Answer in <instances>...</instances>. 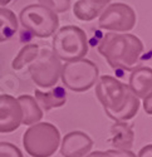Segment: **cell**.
Masks as SVG:
<instances>
[{
    "label": "cell",
    "mask_w": 152,
    "mask_h": 157,
    "mask_svg": "<svg viewBox=\"0 0 152 157\" xmlns=\"http://www.w3.org/2000/svg\"><path fill=\"white\" fill-rule=\"evenodd\" d=\"M39 54V45L38 44H27L24 45L20 52L17 54L11 63V67L14 71H20L23 69L27 64H30Z\"/></svg>",
    "instance_id": "17"
},
{
    "label": "cell",
    "mask_w": 152,
    "mask_h": 157,
    "mask_svg": "<svg viewBox=\"0 0 152 157\" xmlns=\"http://www.w3.org/2000/svg\"><path fill=\"white\" fill-rule=\"evenodd\" d=\"M11 2V0H0V5H6Z\"/></svg>",
    "instance_id": "23"
},
{
    "label": "cell",
    "mask_w": 152,
    "mask_h": 157,
    "mask_svg": "<svg viewBox=\"0 0 152 157\" xmlns=\"http://www.w3.org/2000/svg\"><path fill=\"white\" fill-rule=\"evenodd\" d=\"M34 94L39 107H42L44 111L63 107L67 102V92L62 86L52 87L49 92H42L39 89H35Z\"/></svg>",
    "instance_id": "14"
},
{
    "label": "cell",
    "mask_w": 152,
    "mask_h": 157,
    "mask_svg": "<svg viewBox=\"0 0 152 157\" xmlns=\"http://www.w3.org/2000/svg\"><path fill=\"white\" fill-rule=\"evenodd\" d=\"M19 27L17 15L10 9L0 8V43L9 40L15 35Z\"/></svg>",
    "instance_id": "16"
},
{
    "label": "cell",
    "mask_w": 152,
    "mask_h": 157,
    "mask_svg": "<svg viewBox=\"0 0 152 157\" xmlns=\"http://www.w3.org/2000/svg\"><path fill=\"white\" fill-rule=\"evenodd\" d=\"M23 111L19 101L10 94H0V133H10L21 124Z\"/></svg>",
    "instance_id": "9"
},
{
    "label": "cell",
    "mask_w": 152,
    "mask_h": 157,
    "mask_svg": "<svg viewBox=\"0 0 152 157\" xmlns=\"http://www.w3.org/2000/svg\"><path fill=\"white\" fill-rule=\"evenodd\" d=\"M143 99V103H142V106H143V109L147 114H151L152 116V92L148 93Z\"/></svg>",
    "instance_id": "21"
},
{
    "label": "cell",
    "mask_w": 152,
    "mask_h": 157,
    "mask_svg": "<svg viewBox=\"0 0 152 157\" xmlns=\"http://www.w3.org/2000/svg\"><path fill=\"white\" fill-rule=\"evenodd\" d=\"M109 3L111 0H78L73 6L74 17L82 21L94 20Z\"/></svg>",
    "instance_id": "12"
},
{
    "label": "cell",
    "mask_w": 152,
    "mask_h": 157,
    "mask_svg": "<svg viewBox=\"0 0 152 157\" xmlns=\"http://www.w3.org/2000/svg\"><path fill=\"white\" fill-rule=\"evenodd\" d=\"M128 87L132 90V93L138 98H145L148 93L152 92V68H135L130 75Z\"/></svg>",
    "instance_id": "11"
},
{
    "label": "cell",
    "mask_w": 152,
    "mask_h": 157,
    "mask_svg": "<svg viewBox=\"0 0 152 157\" xmlns=\"http://www.w3.org/2000/svg\"><path fill=\"white\" fill-rule=\"evenodd\" d=\"M53 52L60 60L73 62L84 58L88 53L87 34L75 25H67L54 33Z\"/></svg>",
    "instance_id": "3"
},
{
    "label": "cell",
    "mask_w": 152,
    "mask_h": 157,
    "mask_svg": "<svg viewBox=\"0 0 152 157\" xmlns=\"http://www.w3.org/2000/svg\"><path fill=\"white\" fill-rule=\"evenodd\" d=\"M59 146L63 157H84L91 152L93 141L82 131H73L63 137Z\"/></svg>",
    "instance_id": "10"
},
{
    "label": "cell",
    "mask_w": 152,
    "mask_h": 157,
    "mask_svg": "<svg viewBox=\"0 0 152 157\" xmlns=\"http://www.w3.org/2000/svg\"><path fill=\"white\" fill-rule=\"evenodd\" d=\"M72 0H38V3L43 6H47L55 14H60V13H66L69 6H70Z\"/></svg>",
    "instance_id": "18"
},
{
    "label": "cell",
    "mask_w": 152,
    "mask_h": 157,
    "mask_svg": "<svg viewBox=\"0 0 152 157\" xmlns=\"http://www.w3.org/2000/svg\"><path fill=\"white\" fill-rule=\"evenodd\" d=\"M0 157H23V153L13 143L0 142Z\"/></svg>",
    "instance_id": "20"
},
{
    "label": "cell",
    "mask_w": 152,
    "mask_h": 157,
    "mask_svg": "<svg viewBox=\"0 0 152 157\" xmlns=\"http://www.w3.org/2000/svg\"><path fill=\"white\" fill-rule=\"evenodd\" d=\"M98 77V67L92 60L86 58L66 62V64L62 65V82L73 92H86L91 89L96 84Z\"/></svg>",
    "instance_id": "5"
},
{
    "label": "cell",
    "mask_w": 152,
    "mask_h": 157,
    "mask_svg": "<svg viewBox=\"0 0 152 157\" xmlns=\"http://www.w3.org/2000/svg\"><path fill=\"white\" fill-rule=\"evenodd\" d=\"M23 145L32 157H50L60 145V132L53 123L36 122L25 131Z\"/></svg>",
    "instance_id": "2"
},
{
    "label": "cell",
    "mask_w": 152,
    "mask_h": 157,
    "mask_svg": "<svg viewBox=\"0 0 152 157\" xmlns=\"http://www.w3.org/2000/svg\"><path fill=\"white\" fill-rule=\"evenodd\" d=\"M137 157H152V145H147L142 147L138 152Z\"/></svg>",
    "instance_id": "22"
},
{
    "label": "cell",
    "mask_w": 152,
    "mask_h": 157,
    "mask_svg": "<svg viewBox=\"0 0 152 157\" xmlns=\"http://www.w3.org/2000/svg\"><path fill=\"white\" fill-rule=\"evenodd\" d=\"M143 52V43L133 34L109 32L98 43V53L115 69L133 71Z\"/></svg>",
    "instance_id": "1"
},
{
    "label": "cell",
    "mask_w": 152,
    "mask_h": 157,
    "mask_svg": "<svg viewBox=\"0 0 152 157\" xmlns=\"http://www.w3.org/2000/svg\"><path fill=\"white\" fill-rule=\"evenodd\" d=\"M111 142L116 150H131L135 142L132 126L126 121H115L111 127Z\"/></svg>",
    "instance_id": "13"
},
{
    "label": "cell",
    "mask_w": 152,
    "mask_h": 157,
    "mask_svg": "<svg viewBox=\"0 0 152 157\" xmlns=\"http://www.w3.org/2000/svg\"><path fill=\"white\" fill-rule=\"evenodd\" d=\"M18 101L20 103V107L23 111V120H21L23 124L32 126L43 118V111L34 97L23 94L18 98Z\"/></svg>",
    "instance_id": "15"
},
{
    "label": "cell",
    "mask_w": 152,
    "mask_h": 157,
    "mask_svg": "<svg viewBox=\"0 0 152 157\" xmlns=\"http://www.w3.org/2000/svg\"><path fill=\"white\" fill-rule=\"evenodd\" d=\"M19 20L24 29L38 38L52 36L59 25L58 14L40 4L25 6L20 11Z\"/></svg>",
    "instance_id": "6"
},
{
    "label": "cell",
    "mask_w": 152,
    "mask_h": 157,
    "mask_svg": "<svg viewBox=\"0 0 152 157\" xmlns=\"http://www.w3.org/2000/svg\"><path fill=\"white\" fill-rule=\"evenodd\" d=\"M62 72V62L50 48L39 49L38 57L29 64V74L33 82L40 88L54 87Z\"/></svg>",
    "instance_id": "7"
},
{
    "label": "cell",
    "mask_w": 152,
    "mask_h": 157,
    "mask_svg": "<svg viewBox=\"0 0 152 157\" xmlns=\"http://www.w3.org/2000/svg\"><path fill=\"white\" fill-rule=\"evenodd\" d=\"M96 94L109 117L121 112L128 102L132 90L127 84L122 83L112 75L98 77L96 82Z\"/></svg>",
    "instance_id": "4"
},
{
    "label": "cell",
    "mask_w": 152,
    "mask_h": 157,
    "mask_svg": "<svg viewBox=\"0 0 152 157\" xmlns=\"http://www.w3.org/2000/svg\"><path fill=\"white\" fill-rule=\"evenodd\" d=\"M84 157H137L131 150H107L87 153Z\"/></svg>",
    "instance_id": "19"
},
{
    "label": "cell",
    "mask_w": 152,
    "mask_h": 157,
    "mask_svg": "<svg viewBox=\"0 0 152 157\" xmlns=\"http://www.w3.org/2000/svg\"><path fill=\"white\" fill-rule=\"evenodd\" d=\"M98 18L99 28L118 33L132 30L137 20L135 10L124 3H109Z\"/></svg>",
    "instance_id": "8"
}]
</instances>
